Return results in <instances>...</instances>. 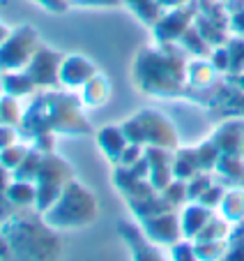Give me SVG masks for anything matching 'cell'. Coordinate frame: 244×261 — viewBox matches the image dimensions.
<instances>
[{
	"label": "cell",
	"mask_w": 244,
	"mask_h": 261,
	"mask_svg": "<svg viewBox=\"0 0 244 261\" xmlns=\"http://www.w3.org/2000/svg\"><path fill=\"white\" fill-rule=\"evenodd\" d=\"M117 231H120L122 236H125V241L134 247V261H164L159 256V252L145 243V238H143L145 231H143V229L132 227V224H120Z\"/></svg>",
	"instance_id": "obj_12"
},
{
	"label": "cell",
	"mask_w": 244,
	"mask_h": 261,
	"mask_svg": "<svg viewBox=\"0 0 244 261\" xmlns=\"http://www.w3.org/2000/svg\"><path fill=\"white\" fill-rule=\"evenodd\" d=\"M210 220H212L210 208L203 206V203H194V206L185 208V213H182V233L187 238H196L205 229V224Z\"/></svg>",
	"instance_id": "obj_16"
},
{
	"label": "cell",
	"mask_w": 244,
	"mask_h": 261,
	"mask_svg": "<svg viewBox=\"0 0 244 261\" xmlns=\"http://www.w3.org/2000/svg\"><path fill=\"white\" fill-rule=\"evenodd\" d=\"M237 86H239V90H242V93H244V72L237 76Z\"/></svg>",
	"instance_id": "obj_41"
},
{
	"label": "cell",
	"mask_w": 244,
	"mask_h": 261,
	"mask_svg": "<svg viewBox=\"0 0 244 261\" xmlns=\"http://www.w3.org/2000/svg\"><path fill=\"white\" fill-rule=\"evenodd\" d=\"M108 97H111V81L99 72L95 74L93 79L83 86V90H81V99H83V104L90 109H97V107H102V104H106Z\"/></svg>",
	"instance_id": "obj_15"
},
{
	"label": "cell",
	"mask_w": 244,
	"mask_h": 261,
	"mask_svg": "<svg viewBox=\"0 0 244 261\" xmlns=\"http://www.w3.org/2000/svg\"><path fill=\"white\" fill-rule=\"evenodd\" d=\"M97 74V67H95L93 60L83 58V56H65L63 67H60V84L65 88H83L90 79Z\"/></svg>",
	"instance_id": "obj_11"
},
{
	"label": "cell",
	"mask_w": 244,
	"mask_h": 261,
	"mask_svg": "<svg viewBox=\"0 0 244 261\" xmlns=\"http://www.w3.org/2000/svg\"><path fill=\"white\" fill-rule=\"evenodd\" d=\"M196 7H198L200 16H205L215 25H219L224 30L230 28V14L226 12V5L221 0H196Z\"/></svg>",
	"instance_id": "obj_19"
},
{
	"label": "cell",
	"mask_w": 244,
	"mask_h": 261,
	"mask_svg": "<svg viewBox=\"0 0 244 261\" xmlns=\"http://www.w3.org/2000/svg\"><path fill=\"white\" fill-rule=\"evenodd\" d=\"M42 215H44V222L51 229L83 227L97 217V199L81 182L69 180L60 199Z\"/></svg>",
	"instance_id": "obj_4"
},
{
	"label": "cell",
	"mask_w": 244,
	"mask_h": 261,
	"mask_svg": "<svg viewBox=\"0 0 244 261\" xmlns=\"http://www.w3.org/2000/svg\"><path fill=\"white\" fill-rule=\"evenodd\" d=\"M196 14H198V7H196V0L191 5L177 7V10H168L164 12L159 21L152 25V33H155L157 42L159 44H173V42H180V37L187 30L194 25Z\"/></svg>",
	"instance_id": "obj_8"
},
{
	"label": "cell",
	"mask_w": 244,
	"mask_h": 261,
	"mask_svg": "<svg viewBox=\"0 0 244 261\" xmlns=\"http://www.w3.org/2000/svg\"><path fill=\"white\" fill-rule=\"evenodd\" d=\"M215 79H217V67L210 60L196 58L187 65V81L194 88H207L210 84H215Z\"/></svg>",
	"instance_id": "obj_17"
},
{
	"label": "cell",
	"mask_w": 244,
	"mask_h": 261,
	"mask_svg": "<svg viewBox=\"0 0 244 261\" xmlns=\"http://www.w3.org/2000/svg\"><path fill=\"white\" fill-rule=\"evenodd\" d=\"M23 127H35V134L42 132H69L88 134L90 125L85 123L81 107L74 97L63 93H44L30 104L23 116Z\"/></svg>",
	"instance_id": "obj_2"
},
{
	"label": "cell",
	"mask_w": 244,
	"mask_h": 261,
	"mask_svg": "<svg viewBox=\"0 0 244 261\" xmlns=\"http://www.w3.org/2000/svg\"><path fill=\"white\" fill-rule=\"evenodd\" d=\"M180 229H182V220H177L173 215V211L143 220L145 238L152 243H161V245H171V243L180 241Z\"/></svg>",
	"instance_id": "obj_10"
},
{
	"label": "cell",
	"mask_w": 244,
	"mask_h": 261,
	"mask_svg": "<svg viewBox=\"0 0 244 261\" xmlns=\"http://www.w3.org/2000/svg\"><path fill=\"white\" fill-rule=\"evenodd\" d=\"M173 256H175V261H198V256H196L194 247H191V245H185V243H180V245L173 247Z\"/></svg>",
	"instance_id": "obj_35"
},
{
	"label": "cell",
	"mask_w": 244,
	"mask_h": 261,
	"mask_svg": "<svg viewBox=\"0 0 244 261\" xmlns=\"http://www.w3.org/2000/svg\"><path fill=\"white\" fill-rule=\"evenodd\" d=\"M65 56L58 54V51H51L46 46H39L35 58L30 60V65L25 67V74H28L33 84L39 88H53V86L60 84V67H63Z\"/></svg>",
	"instance_id": "obj_9"
},
{
	"label": "cell",
	"mask_w": 244,
	"mask_h": 261,
	"mask_svg": "<svg viewBox=\"0 0 244 261\" xmlns=\"http://www.w3.org/2000/svg\"><path fill=\"white\" fill-rule=\"evenodd\" d=\"M28 148L23 146H10V148H3V167L5 169H12L14 171L16 167H21L25 158H28Z\"/></svg>",
	"instance_id": "obj_29"
},
{
	"label": "cell",
	"mask_w": 244,
	"mask_h": 261,
	"mask_svg": "<svg viewBox=\"0 0 244 261\" xmlns=\"http://www.w3.org/2000/svg\"><path fill=\"white\" fill-rule=\"evenodd\" d=\"M157 3H159L161 7H164V10H177V7H185V5H191V3H194V0H157Z\"/></svg>",
	"instance_id": "obj_40"
},
{
	"label": "cell",
	"mask_w": 244,
	"mask_h": 261,
	"mask_svg": "<svg viewBox=\"0 0 244 261\" xmlns=\"http://www.w3.org/2000/svg\"><path fill=\"white\" fill-rule=\"evenodd\" d=\"M35 148H37L39 153H51L53 150V137H51V132L35 134Z\"/></svg>",
	"instance_id": "obj_37"
},
{
	"label": "cell",
	"mask_w": 244,
	"mask_h": 261,
	"mask_svg": "<svg viewBox=\"0 0 244 261\" xmlns=\"http://www.w3.org/2000/svg\"><path fill=\"white\" fill-rule=\"evenodd\" d=\"M226 46H228V51H230V72L242 74L244 72V37L235 35Z\"/></svg>",
	"instance_id": "obj_27"
},
{
	"label": "cell",
	"mask_w": 244,
	"mask_h": 261,
	"mask_svg": "<svg viewBox=\"0 0 244 261\" xmlns=\"http://www.w3.org/2000/svg\"><path fill=\"white\" fill-rule=\"evenodd\" d=\"M3 90H5V95L21 97V95L35 93L37 86L33 84V79L25 72H5L3 74Z\"/></svg>",
	"instance_id": "obj_20"
},
{
	"label": "cell",
	"mask_w": 244,
	"mask_h": 261,
	"mask_svg": "<svg viewBox=\"0 0 244 261\" xmlns=\"http://www.w3.org/2000/svg\"><path fill=\"white\" fill-rule=\"evenodd\" d=\"M210 63L217 67V72H230V51H228V46H217V49H212Z\"/></svg>",
	"instance_id": "obj_32"
},
{
	"label": "cell",
	"mask_w": 244,
	"mask_h": 261,
	"mask_svg": "<svg viewBox=\"0 0 244 261\" xmlns=\"http://www.w3.org/2000/svg\"><path fill=\"white\" fill-rule=\"evenodd\" d=\"M210 188H212V185H210V178H207L205 173H196V176L191 178V185H187V192H189V197H187V199L196 201V199H200Z\"/></svg>",
	"instance_id": "obj_30"
},
{
	"label": "cell",
	"mask_w": 244,
	"mask_h": 261,
	"mask_svg": "<svg viewBox=\"0 0 244 261\" xmlns=\"http://www.w3.org/2000/svg\"><path fill=\"white\" fill-rule=\"evenodd\" d=\"M194 25L198 28V33L203 35V40H205L207 44L212 46V49H217V46H226V44L230 42V40H228V35H226V30H224V28H219V25H215L212 21H207L205 16L196 14Z\"/></svg>",
	"instance_id": "obj_21"
},
{
	"label": "cell",
	"mask_w": 244,
	"mask_h": 261,
	"mask_svg": "<svg viewBox=\"0 0 244 261\" xmlns=\"http://www.w3.org/2000/svg\"><path fill=\"white\" fill-rule=\"evenodd\" d=\"M221 203H224L226 220H233V222H242L244 220V192L242 190L228 192Z\"/></svg>",
	"instance_id": "obj_25"
},
{
	"label": "cell",
	"mask_w": 244,
	"mask_h": 261,
	"mask_svg": "<svg viewBox=\"0 0 244 261\" xmlns=\"http://www.w3.org/2000/svg\"><path fill=\"white\" fill-rule=\"evenodd\" d=\"M122 5H127L138 16V21L147 23L150 28L164 16V7L157 0H122Z\"/></svg>",
	"instance_id": "obj_18"
},
{
	"label": "cell",
	"mask_w": 244,
	"mask_h": 261,
	"mask_svg": "<svg viewBox=\"0 0 244 261\" xmlns=\"http://www.w3.org/2000/svg\"><path fill=\"white\" fill-rule=\"evenodd\" d=\"M221 3H224V5H228V3H230V0H221Z\"/></svg>",
	"instance_id": "obj_42"
},
{
	"label": "cell",
	"mask_w": 244,
	"mask_h": 261,
	"mask_svg": "<svg viewBox=\"0 0 244 261\" xmlns=\"http://www.w3.org/2000/svg\"><path fill=\"white\" fill-rule=\"evenodd\" d=\"M177 44H182V49L189 51L191 56H198V58H205V56L212 54V46L203 40V35L198 33V28H196V25H191V28L182 35Z\"/></svg>",
	"instance_id": "obj_23"
},
{
	"label": "cell",
	"mask_w": 244,
	"mask_h": 261,
	"mask_svg": "<svg viewBox=\"0 0 244 261\" xmlns=\"http://www.w3.org/2000/svg\"><path fill=\"white\" fill-rule=\"evenodd\" d=\"M30 3L44 7L46 12H53V14H63V12L69 7V0H30Z\"/></svg>",
	"instance_id": "obj_34"
},
{
	"label": "cell",
	"mask_w": 244,
	"mask_h": 261,
	"mask_svg": "<svg viewBox=\"0 0 244 261\" xmlns=\"http://www.w3.org/2000/svg\"><path fill=\"white\" fill-rule=\"evenodd\" d=\"M230 30H233L237 37H244V10L230 14Z\"/></svg>",
	"instance_id": "obj_39"
},
{
	"label": "cell",
	"mask_w": 244,
	"mask_h": 261,
	"mask_svg": "<svg viewBox=\"0 0 244 261\" xmlns=\"http://www.w3.org/2000/svg\"><path fill=\"white\" fill-rule=\"evenodd\" d=\"M228 233V227L226 222H219V220H210L205 224V229L196 236V241L200 243H207V241H224V236Z\"/></svg>",
	"instance_id": "obj_28"
},
{
	"label": "cell",
	"mask_w": 244,
	"mask_h": 261,
	"mask_svg": "<svg viewBox=\"0 0 244 261\" xmlns=\"http://www.w3.org/2000/svg\"><path fill=\"white\" fill-rule=\"evenodd\" d=\"M37 30L30 25H19L10 37L3 40V72H25L30 60L39 49Z\"/></svg>",
	"instance_id": "obj_7"
},
{
	"label": "cell",
	"mask_w": 244,
	"mask_h": 261,
	"mask_svg": "<svg viewBox=\"0 0 244 261\" xmlns=\"http://www.w3.org/2000/svg\"><path fill=\"white\" fill-rule=\"evenodd\" d=\"M72 3H74V0H69V5H72Z\"/></svg>",
	"instance_id": "obj_43"
},
{
	"label": "cell",
	"mask_w": 244,
	"mask_h": 261,
	"mask_svg": "<svg viewBox=\"0 0 244 261\" xmlns=\"http://www.w3.org/2000/svg\"><path fill=\"white\" fill-rule=\"evenodd\" d=\"M185 79V60L177 54H164V44H161V51H138L136 63H134V81L147 95H157V97L180 95Z\"/></svg>",
	"instance_id": "obj_1"
},
{
	"label": "cell",
	"mask_w": 244,
	"mask_h": 261,
	"mask_svg": "<svg viewBox=\"0 0 244 261\" xmlns=\"http://www.w3.org/2000/svg\"><path fill=\"white\" fill-rule=\"evenodd\" d=\"M221 261H244V236L237 233L235 238V247L230 252H226V256Z\"/></svg>",
	"instance_id": "obj_36"
},
{
	"label": "cell",
	"mask_w": 244,
	"mask_h": 261,
	"mask_svg": "<svg viewBox=\"0 0 244 261\" xmlns=\"http://www.w3.org/2000/svg\"><path fill=\"white\" fill-rule=\"evenodd\" d=\"M76 7H120L122 0H74Z\"/></svg>",
	"instance_id": "obj_38"
},
{
	"label": "cell",
	"mask_w": 244,
	"mask_h": 261,
	"mask_svg": "<svg viewBox=\"0 0 244 261\" xmlns=\"http://www.w3.org/2000/svg\"><path fill=\"white\" fill-rule=\"evenodd\" d=\"M23 111H21V107L16 104V97H12V95H5L3 97V125H7V127H14V125H21L23 123Z\"/></svg>",
	"instance_id": "obj_26"
},
{
	"label": "cell",
	"mask_w": 244,
	"mask_h": 261,
	"mask_svg": "<svg viewBox=\"0 0 244 261\" xmlns=\"http://www.w3.org/2000/svg\"><path fill=\"white\" fill-rule=\"evenodd\" d=\"M44 220L30 215H14L5 222V243L21 261H53L58 256V238L49 231Z\"/></svg>",
	"instance_id": "obj_3"
},
{
	"label": "cell",
	"mask_w": 244,
	"mask_h": 261,
	"mask_svg": "<svg viewBox=\"0 0 244 261\" xmlns=\"http://www.w3.org/2000/svg\"><path fill=\"white\" fill-rule=\"evenodd\" d=\"M69 180H72V169L67 167V162L55 158V155H46L42 171L35 180V185H37V213L49 211L65 192Z\"/></svg>",
	"instance_id": "obj_6"
},
{
	"label": "cell",
	"mask_w": 244,
	"mask_h": 261,
	"mask_svg": "<svg viewBox=\"0 0 244 261\" xmlns=\"http://www.w3.org/2000/svg\"><path fill=\"white\" fill-rule=\"evenodd\" d=\"M5 194L14 206H33V203H37V185L28 180L12 182V188Z\"/></svg>",
	"instance_id": "obj_22"
},
{
	"label": "cell",
	"mask_w": 244,
	"mask_h": 261,
	"mask_svg": "<svg viewBox=\"0 0 244 261\" xmlns=\"http://www.w3.org/2000/svg\"><path fill=\"white\" fill-rule=\"evenodd\" d=\"M224 197H226V194H224V190H221V188H217V185H212V188L207 190V192L198 199V203H203V206L212 208V206H217V203H219V201H224Z\"/></svg>",
	"instance_id": "obj_33"
},
{
	"label": "cell",
	"mask_w": 244,
	"mask_h": 261,
	"mask_svg": "<svg viewBox=\"0 0 244 261\" xmlns=\"http://www.w3.org/2000/svg\"><path fill=\"white\" fill-rule=\"evenodd\" d=\"M97 141L102 146V150L106 153V158L111 162H120L125 148L129 146L127 137L122 132V127H115V125H108V127H102L97 134Z\"/></svg>",
	"instance_id": "obj_13"
},
{
	"label": "cell",
	"mask_w": 244,
	"mask_h": 261,
	"mask_svg": "<svg viewBox=\"0 0 244 261\" xmlns=\"http://www.w3.org/2000/svg\"><path fill=\"white\" fill-rule=\"evenodd\" d=\"M194 252L198 256V261H221L228 252L224 241H207V243H200L196 241L194 245Z\"/></svg>",
	"instance_id": "obj_24"
},
{
	"label": "cell",
	"mask_w": 244,
	"mask_h": 261,
	"mask_svg": "<svg viewBox=\"0 0 244 261\" xmlns=\"http://www.w3.org/2000/svg\"><path fill=\"white\" fill-rule=\"evenodd\" d=\"M212 141L217 143L224 155H239L244 150V125L239 123H226Z\"/></svg>",
	"instance_id": "obj_14"
},
{
	"label": "cell",
	"mask_w": 244,
	"mask_h": 261,
	"mask_svg": "<svg viewBox=\"0 0 244 261\" xmlns=\"http://www.w3.org/2000/svg\"><path fill=\"white\" fill-rule=\"evenodd\" d=\"M161 197L166 199L171 206H177V203H180V199L189 197V192H187V185L180 180V182H171V185H166V188L161 190Z\"/></svg>",
	"instance_id": "obj_31"
},
{
	"label": "cell",
	"mask_w": 244,
	"mask_h": 261,
	"mask_svg": "<svg viewBox=\"0 0 244 261\" xmlns=\"http://www.w3.org/2000/svg\"><path fill=\"white\" fill-rule=\"evenodd\" d=\"M122 132L129 143H138V146L150 143L152 148H166V150H175L177 146V132L173 123L152 109L138 111L127 123H122Z\"/></svg>",
	"instance_id": "obj_5"
}]
</instances>
